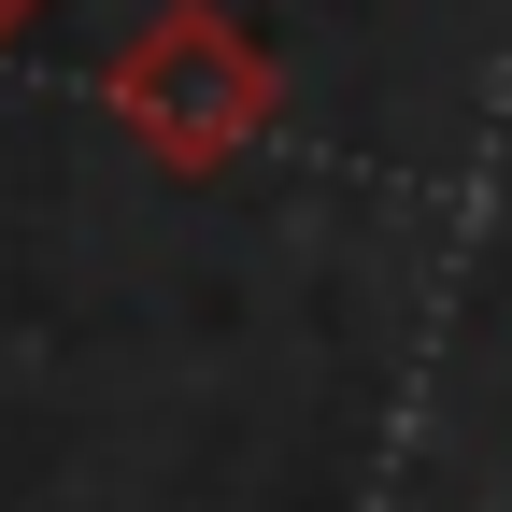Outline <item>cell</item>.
Returning a JSON list of instances; mask_svg holds the SVG:
<instances>
[{"mask_svg":"<svg viewBox=\"0 0 512 512\" xmlns=\"http://www.w3.org/2000/svg\"><path fill=\"white\" fill-rule=\"evenodd\" d=\"M100 100H114V128H128L143 171L214 185V171H242L285 128V57L256 43L228 0H157V15L100 57Z\"/></svg>","mask_w":512,"mask_h":512,"instance_id":"6da1fadb","label":"cell"},{"mask_svg":"<svg viewBox=\"0 0 512 512\" xmlns=\"http://www.w3.org/2000/svg\"><path fill=\"white\" fill-rule=\"evenodd\" d=\"M29 15H43V0H0V43H15V29H29Z\"/></svg>","mask_w":512,"mask_h":512,"instance_id":"7a4b0ae2","label":"cell"}]
</instances>
